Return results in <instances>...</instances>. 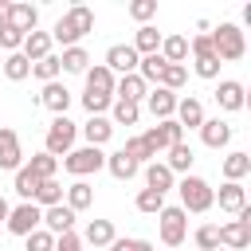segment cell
Here are the masks:
<instances>
[{"label":"cell","instance_id":"6da1fadb","mask_svg":"<svg viewBox=\"0 0 251 251\" xmlns=\"http://www.w3.org/2000/svg\"><path fill=\"white\" fill-rule=\"evenodd\" d=\"M90 31H94V8H86V4H71V8L55 20V27H51L47 35H51V43L78 47V39L90 35Z\"/></svg>","mask_w":251,"mask_h":251},{"label":"cell","instance_id":"7a4b0ae2","mask_svg":"<svg viewBox=\"0 0 251 251\" xmlns=\"http://www.w3.org/2000/svg\"><path fill=\"white\" fill-rule=\"evenodd\" d=\"M208 39H212V51L220 63H239L247 55V35L239 24H220L216 31H208Z\"/></svg>","mask_w":251,"mask_h":251},{"label":"cell","instance_id":"3957f363","mask_svg":"<svg viewBox=\"0 0 251 251\" xmlns=\"http://www.w3.org/2000/svg\"><path fill=\"white\" fill-rule=\"evenodd\" d=\"M176 192H180V208H184V212H196V216H200V212L216 208V188H212L204 176H192V173L180 176V180H176Z\"/></svg>","mask_w":251,"mask_h":251},{"label":"cell","instance_id":"277c9868","mask_svg":"<svg viewBox=\"0 0 251 251\" xmlns=\"http://www.w3.org/2000/svg\"><path fill=\"white\" fill-rule=\"evenodd\" d=\"M157 231H161V243L165 247H180L184 235H188V212L180 204H165L157 212Z\"/></svg>","mask_w":251,"mask_h":251},{"label":"cell","instance_id":"5b68a950","mask_svg":"<svg viewBox=\"0 0 251 251\" xmlns=\"http://www.w3.org/2000/svg\"><path fill=\"white\" fill-rule=\"evenodd\" d=\"M75 137H78V126H75L71 118H51L47 137H43V153H51V157L59 161V157H67V153L75 149Z\"/></svg>","mask_w":251,"mask_h":251},{"label":"cell","instance_id":"8992f818","mask_svg":"<svg viewBox=\"0 0 251 251\" xmlns=\"http://www.w3.org/2000/svg\"><path fill=\"white\" fill-rule=\"evenodd\" d=\"M63 169H67L75 180H86L90 173L106 169V153H102V149H94V145H78V149H71V153L63 157Z\"/></svg>","mask_w":251,"mask_h":251},{"label":"cell","instance_id":"52a82bcc","mask_svg":"<svg viewBox=\"0 0 251 251\" xmlns=\"http://www.w3.org/2000/svg\"><path fill=\"white\" fill-rule=\"evenodd\" d=\"M4 227L12 231V235H20V239H27L35 227H43V208L39 204H31V200H20L12 212H8V220H4Z\"/></svg>","mask_w":251,"mask_h":251},{"label":"cell","instance_id":"ba28073f","mask_svg":"<svg viewBox=\"0 0 251 251\" xmlns=\"http://www.w3.org/2000/svg\"><path fill=\"white\" fill-rule=\"evenodd\" d=\"M216 231H220V247H227V251H243V247H251V208H243L235 220H227V224H216Z\"/></svg>","mask_w":251,"mask_h":251},{"label":"cell","instance_id":"9c48e42d","mask_svg":"<svg viewBox=\"0 0 251 251\" xmlns=\"http://www.w3.org/2000/svg\"><path fill=\"white\" fill-rule=\"evenodd\" d=\"M141 141L149 145V153L157 157V153H165L169 145H176V141H184V129L173 122V118H165V122H157V126H149L145 133H141Z\"/></svg>","mask_w":251,"mask_h":251},{"label":"cell","instance_id":"30bf717a","mask_svg":"<svg viewBox=\"0 0 251 251\" xmlns=\"http://www.w3.org/2000/svg\"><path fill=\"white\" fill-rule=\"evenodd\" d=\"M216 106H220L224 114L243 110V106H247V90H243V82H235V78H220V86H216Z\"/></svg>","mask_w":251,"mask_h":251},{"label":"cell","instance_id":"8fae6325","mask_svg":"<svg viewBox=\"0 0 251 251\" xmlns=\"http://www.w3.org/2000/svg\"><path fill=\"white\" fill-rule=\"evenodd\" d=\"M137 59H141V55H137L129 43H114V47L106 51V71H110V75H133V71H137Z\"/></svg>","mask_w":251,"mask_h":251},{"label":"cell","instance_id":"7c38bea8","mask_svg":"<svg viewBox=\"0 0 251 251\" xmlns=\"http://www.w3.org/2000/svg\"><path fill=\"white\" fill-rule=\"evenodd\" d=\"M0 169H24V149H20V133L0 126Z\"/></svg>","mask_w":251,"mask_h":251},{"label":"cell","instance_id":"4fadbf2b","mask_svg":"<svg viewBox=\"0 0 251 251\" xmlns=\"http://www.w3.org/2000/svg\"><path fill=\"white\" fill-rule=\"evenodd\" d=\"M173 122H176L180 129H200V122H204V102H200L196 94L176 98V114H173Z\"/></svg>","mask_w":251,"mask_h":251},{"label":"cell","instance_id":"5bb4252c","mask_svg":"<svg viewBox=\"0 0 251 251\" xmlns=\"http://www.w3.org/2000/svg\"><path fill=\"white\" fill-rule=\"evenodd\" d=\"M39 106H47L55 118H67V110H71V90H67L63 82H47V86L39 90Z\"/></svg>","mask_w":251,"mask_h":251},{"label":"cell","instance_id":"9a60e30c","mask_svg":"<svg viewBox=\"0 0 251 251\" xmlns=\"http://www.w3.org/2000/svg\"><path fill=\"white\" fill-rule=\"evenodd\" d=\"M145 106H149L153 122H165V118H173V114H176V94H173V90H165V86H153V90L145 94Z\"/></svg>","mask_w":251,"mask_h":251},{"label":"cell","instance_id":"2e32d148","mask_svg":"<svg viewBox=\"0 0 251 251\" xmlns=\"http://www.w3.org/2000/svg\"><path fill=\"white\" fill-rule=\"evenodd\" d=\"M78 133L86 137V145H94V149H102L110 137H114V126H110V118H102V114H94V118H86L82 126H78Z\"/></svg>","mask_w":251,"mask_h":251},{"label":"cell","instance_id":"e0dca14e","mask_svg":"<svg viewBox=\"0 0 251 251\" xmlns=\"http://www.w3.org/2000/svg\"><path fill=\"white\" fill-rule=\"evenodd\" d=\"M200 141H204L208 149H227V141H231V126L220 122V118H204V122H200Z\"/></svg>","mask_w":251,"mask_h":251},{"label":"cell","instance_id":"ac0fdd59","mask_svg":"<svg viewBox=\"0 0 251 251\" xmlns=\"http://www.w3.org/2000/svg\"><path fill=\"white\" fill-rule=\"evenodd\" d=\"M216 204H220V212H231V216H239V212L247 208V192H243V184H235V180H224V184H220V192H216Z\"/></svg>","mask_w":251,"mask_h":251},{"label":"cell","instance_id":"d6986e66","mask_svg":"<svg viewBox=\"0 0 251 251\" xmlns=\"http://www.w3.org/2000/svg\"><path fill=\"white\" fill-rule=\"evenodd\" d=\"M75 212L67 208V204H55V208H43V231H51V235H63V231H75Z\"/></svg>","mask_w":251,"mask_h":251},{"label":"cell","instance_id":"ffe728a7","mask_svg":"<svg viewBox=\"0 0 251 251\" xmlns=\"http://www.w3.org/2000/svg\"><path fill=\"white\" fill-rule=\"evenodd\" d=\"M51 47H55V43H51V35L35 27V31H27V35H24V47H20V55H24L27 63H39V59H47V55H51Z\"/></svg>","mask_w":251,"mask_h":251},{"label":"cell","instance_id":"44dd1931","mask_svg":"<svg viewBox=\"0 0 251 251\" xmlns=\"http://www.w3.org/2000/svg\"><path fill=\"white\" fill-rule=\"evenodd\" d=\"M141 173H145V188H153V192H169V188H176V176L165 169V161H149V165H141Z\"/></svg>","mask_w":251,"mask_h":251},{"label":"cell","instance_id":"7402d4cb","mask_svg":"<svg viewBox=\"0 0 251 251\" xmlns=\"http://www.w3.org/2000/svg\"><path fill=\"white\" fill-rule=\"evenodd\" d=\"M63 204L78 216V212H86L90 204H94V184H86V180H75V184H67L63 188Z\"/></svg>","mask_w":251,"mask_h":251},{"label":"cell","instance_id":"603a6c76","mask_svg":"<svg viewBox=\"0 0 251 251\" xmlns=\"http://www.w3.org/2000/svg\"><path fill=\"white\" fill-rule=\"evenodd\" d=\"M78 239H82V243H90V247H110V243L118 239L114 220H86V231H82Z\"/></svg>","mask_w":251,"mask_h":251},{"label":"cell","instance_id":"cb8c5ba5","mask_svg":"<svg viewBox=\"0 0 251 251\" xmlns=\"http://www.w3.org/2000/svg\"><path fill=\"white\" fill-rule=\"evenodd\" d=\"M145 94H149V86L137 78V71L133 75H122V78H114V98H126V102H145Z\"/></svg>","mask_w":251,"mask_h":251},{"label":"cell","instance_id":"d4e9b609","mask_svg":"<svg viewBox=\"0 0 251 251\" xmlns=\"http://www.w3.org/2000/svg\"><path fill=\"white\" fill-rule=\"evenodd\" d=\"M165 153H169V157H165V169H169L173 176H176V173H180V176H188V169H192V161H196V153H192V145H184V141H176V145H169Z\"/></svg>","mask_w":251,"mask_h":251},{"label":"cell","instance_id":"484cf974","mask_svg":"<svg viewBox=\"0 0 251 251\" xmlns=\"http://www.w3.org/2000/svg\"><path fill=\"white\" fill-rule=\"evenodd\" d=\"M8 24L27 35V31L39 27V8H35V4H12V8H8Z\"/></svg>","mask_w":251,"mask_h":251},{"label":"cell","instance_id":"4316f807","mask_svg":"<svg viewBox=\"0 0 251 251\" xmlns=\"http://www.w3.org/2000/svg\"><path fill=\"white\" fill-rule=\"evenodd\" d=\"M220 173H224V180H235V184H243V176L251 173V157H247L243 149H235V153H227V157L220 161Z\"/></svg>","mask_w":251,"mask_h":251},{"label":"cell","instance_id":"83f0119b","mask_svg":"<svg viewBox=\"0 0 251 251\" xmlns=\"http://www.w3.org/2000/svg\"><path fill=\"white\" fill-rule=\"evenodd\" d=\"M137 122H141V106L137 102H126V98L110 102V126H137Z\"/></svg>","mask_w":251,"mask_h":251},{"label":"cell","instance_id":"f1b7e54d","mask_svg":"<svg viewBox=\"0 0 251 251\" xmlns=\"http://www.w3.org/2000/svg\"><path fill=\"white\" fill-rule=\"evenodd\" d=\"M165 63H184L188 59V35H161V51Z\"/></svg>","mask_w":251,"mask_h":251},{"label":"cell","instance_id":"f546056e","mask_svg":"<svg viewBox=\"0 0 251 251\" xmlns=\"http://www.w3.org/2000/svg\"><path fill=\"white\" fill-rule=\"evenodd\" d=\"M59 67L67 71V75H86V67H90V55H86V47L78 43V47H63V55H59Z\"/></svg>","mask_w":251,"mask_h":251},{"label":"cell","instance_id":"4dcf8cb0","mask_svg":"<svg viewBox=\"0 0 251 251\" xmlns=\"http://www.w3.org/2000/svg\"><path fill=\"white\" fill-rule=\"evenodd\" d=\"M86 90H94V94H114V75L106 71V63H94V67H86Z\"/></svg>","mask_w":251,"mask_h":251},{"label":"cell","instance_id":"1f68e13d","mask_svg":"<svg viewBox=\"0 0 251 251\" xmlns=\"http://www.w3.org/2000/svg\"><path fill=\"white\" fill-rule=\"evenodd\" d=\"M106 169H110V176H114V180H133V176L141 173V165H133L122 149H118V153H106Z\"/></svg>","mask_w":251,"mask_h":251},{"label":"cell","instance_id":"d6a6232c","mask_svg":"<svg viewBox=\"0 0 251 251\" xmlns=\"http://www.w3.org/2000/svg\"><path fill=\"white\" fill-rule=\"evenodd\" d=\"M137 55H157L161 51V31L153 27V24H145V27H137V35H133V43H129Z\"/></svg>","mask_w":251,"mask_h":251},{"label":"cell","instance_id":"836d02e7","mask_svg":"<svg viewBox=\"0 0 251 251\" xmlns=\"http://www.w3.org/2000/svg\"><path fill=\"white\" fill-rule=\"evenodd\" d=\"M184 82H188V67H184V63H165V67H161L157 86H165V90H173V94H176Z\"/></svg>","mask_w":251,"mask_h":251},{"label":"cell","instance_id":"e575fe53","mask_svg":"<svg viewBox=\"0 0 251 251\" xmlns=\"http://www.w3.org/2000/svg\"><path fill=\"white\" fill-rule=\"evenodd\" d=\"M39 184H43V180H39V176H35L27 165H24V169H16V184H12V188H16V196H20V200H31V204H35Z\"/></svg>","mask_w":251,"mask_h":251},{"label":"cell","instance_id":"d590c367","mask_svg":"<svg viewBox=\"0 0 251 251\" xmlns=\"http://www.w3.org/2000/svg\"><path fill=\"white\" fill-rule=\"evenodd\" d=\"M0 67H4V78H8V82H24V78L31 75V63H27V59H24L20 51L4 55V63H0Z\"/></svg>","mask_w":251,"mask_h":251},{"label":"cell","instance_id":"8d00e7d4","mask_svg":"<svg viewBox=\"0 0 251 251\" xmlns=\"http://www.w3.org/2000/svg\"><path fill=\"white\" fill-rule=\"evenodd\" d=\"M31 75L47 86V82H59V75H63V67H59V55H47V59H39V63H31Z\"/></svg>","mask_w":251,"mask_h":251},{"label":"cell","instance_id":"74e56055","mask_svg":"<svg viewBox=\"0 0 251 251\" xmlns=\"http://www.w3.org/2000/svg\"><path fill=\"white\" fill-rule=\"evenodd\" d=\"M161 67H165V59H161V55H141V59H137V78L149 86V82H157V78H161Z\"/></svg>","mask_w":251,"mask_h":251},{"label":"cell","instance_id":"f35d334b","mask_svg":"<svg viewBox=\"0 0 251 251\" xmlns=\"http://www.w3.org/2000/svg\"><path fill=\"white\" fill-rule=\"evenodd\" d=\"M122 153H126V157H129L133 165H149V161H157V157L149 153V145L141 141V133H137V137H126V145H122Z\"/></svg>","mask_w":251,"mask_h":251},{"label":"cell","instance_id":"ab89813d","mask_svg":"<svg viewBox=\"0 0 251 251\" xmlns=\"http://www.w3.org/2000/svg\"><path fill=\"white\" fill-rule=\"evenodd\" d=\"M27 169H31L39 180H55V169H59V161H55L51 153H35V157L27 161Z\"/></svg>","mask_w":251,"mask_h":251},{"label":"cell","instance_id":"60d3db41","mask_svg":"<svg viewBox=\"0 0 251 251\" xmlns=\"http://www.w3.org/2000/svg\"><path fill=\"white\" fill-rule=\"evenodd\" d=\"M35 204H39V208H55V204H63V184H59V180H43L39 192H35Z\"/></svg>","mask_w":251,"mask_h":251},{"label":"cell","instance_id":"b9f144b4","mask_svg":"<svg viewBox=\"0 0 251 251\" xmlns=\"http://www.w3.org/2000/svg\"><path fill=\"white\" fill-rule=\"evenodd\" d=\"M133 204H137V212H145V216H157V212L165 208V196H161V192H153V188H141Z\"/></svg>","mask_w":251,"mask_h":251},{"label":"cell","instance_id":"7bdbcfd3","mask_svg":"<svg viewBox=\"0 0 251 251\" xmlns=\"http://www.w3.org/2000/svg\"><path fill=\"white\" fill-rule=\"evenodd\" d=\"M192 243H196V251H216V247H220V231H216V224H200L196 235H192Z\"/></svg>","mask_w":251,"mask_h":251},{"label":"cell","instance_id":"ee69618b","mask_svg":"<svg viewBox=\"0 0 251 251\" xmlns=\"http://www.w3.org/2000/svg\"><path fill=\"white\" fill-rule=\"evenodd\" d=\"M110 102H114V94H94V90H82V110L94 118V114H102V110H110Z\"/></svg>","mask_w":251,"mask_h":251},{"label":"cell","instance_id":"f6af8a7d","mask_svg":"<svg viewBox=\"0 0 251 251\" xmlns=\"http://www.w3.org/2000/svg\"><path fill=\"white\" fill-rule=\"evenodd\" d=\"M24 251H55V235L43 231V227H35V231L24 239Z\"/></svg>","mask_w":251,"mask_h":251},{"label":"cell","instance_id":"bcb514c9","mask_svg":"<svg viewBox=\"0 0 251 251\" xmlns=\"http://www.w3.org/2000/svg\"><path fill=\"white\" fill-rule=\"evenodd\" d=\"M129 16H133V20L145 27V24L157 16V0H133V4H129Z\"/></svg>","mask_w":251,"mask_h":251},{"label":"cell","instance_id":"7dc6e473","mask_svg":"<svg viewBox=\"0 0 251 251\" xmlns=\"http://www.w3.org/2000/svg\"><path fill=\"white\" fill-rule=\"evenodd\" d=\"M0 47H4L8 55H12V51H20V47H24V31H16L12 24H4V27H0Z\"/></svg>","mask_w":251,"mask_h":251},{"label":"cell","instance_id":"c3c4849f","mask_svg":"<svg viewBox=\"0 0 251 251\" xmlns=\"http://www.w3.org/2000/svg\"><path fill=\"white\" fill-rule=\"evenodd\" d=\"M220 67H224V63H220L216 55H208V59H196V63H192V71H196L200 78H220Z\"/></svg>","mask_w":251,"mask_h":251},{"label":"cell","instance_id":"681fc988","mask_svg":"<svg viewBox=\"0 0 251 251\" xmlns=\"http://www.w3.org/2000/svg\"><path fill=\"white\" fill-rule=\"evenodd\" d=\"M110 251H157V247H153L149 239H129V235H126V239H114Z\"/></svg>","mask_w":251,"mask_h":251},{"label":"cell","instance_id":"f907efd6","mask_svg":"<svg viewBox=\"0 0 251 251\" xmlns=\"http://www.w3.org/2000/svg\"><path fill=\"white\" fill-rule=\"evenodd\" d=\"M55 251H82V239L75 231H63V235H55Z\"/></svg>","mask_w":251,"mask_h":251},{"label":"cell","instance_id":"816d5d0a","mask_svg":"<svg viewBox=\"0 0 251 251\" xmlns=\"http://www.w3.org/2000/svg\"><path fill=\"white\" fill-rule=\"evenodd\" d=\"M8 8H12V0H0V27L8 24Z\"/></svg>","mask_w":251,"mask_h":251},{"label":"cell","instance_id":"f5cc1de1","mask_svg":"<svg viewBox=\"0 0 251 251\" xmlns=\"http://www.w3.org/2000/svg\"><path fill=\"white\" fill-rule=\"evenodd\" d=\"M8 212H12V204H8V200H4V196H0V224H4V220H8Z\"/></svg>","mask_w":251,"mask_h":251},{"label":"cell","instance_id":"db71d44e","mask_svg":"<svg viewBox=\"0 0 251 251\" xmlns=\"http://www.w3.org/2000/svg\"><path fill=\"white\" fill-rule=\"evenodd\" d=\"M216 251H227V247H216Z\"/></svg>","mask_w":251,"mask_h":251}]
</instances>
